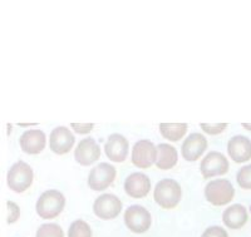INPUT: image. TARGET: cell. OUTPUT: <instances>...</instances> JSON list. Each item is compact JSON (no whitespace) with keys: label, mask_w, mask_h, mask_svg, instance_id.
<instances>
[{"label":"cell","mask_w":251,"mask_h":237,"mask_svg":"<svg viewBox=\"0 0 251 237\" xmlns=\"http://www.w3.org/2000/svg\"><path fill=\"white\" fill-rule=\"evenodd\" d=\"M153 197L162 209L171 210L180 203L181 197H182V190L177 181L165 178L157 183Z\"/></svg>","instance_id":"1"},{"label":"cell","mask_w":251,"mask_h":237,"mask_svg":"<svg viewBox=\"0 0 251 237\" xmlns=\"http://www.w3.org/2000/svg\"><path fill=\"white\" fill-rule=\"evenodd\" d=\"M66 198L57 190H49L42 193L37 202V212L44 220L55 218L64 209Z\"/></svg>","instance_id":"2"},{"label":"cell","mask_w":251,"mask_h":237,"mask_svg":"<svg viewBox=\"0 0 251 237\" xmlns=\"http://www.w3.org/2000/svg\"><path fill=\"white\" fill-rule=\"evenodd\" d=\"M34 173L28 163L20 161L14 163L8 172V186L17 193H23L33 183Z\"/></svg>","instance_id":"3"},{"label":"cell","mask_w":251,"mask_h":237,"mask_svg":"<svg viewBox=\"0 0 251 237\" xmlns=\"http://www.w3.org/2000/svg\"><path fill=\"white\" fill-rule=\"evenodd\" d=\"M206 200L214 206L230 203L235 196V189L227 180H215L207 183L205 189Z\"/></svg>","instance_id":"4"},{"label":"cell","mask_w":251,"mask_h":237,"mask_svg":"<svg viewBox=\"0 0 251 237\" xmlns=\"http://www.w3.org/2000/svg\"><path fill=\"white\" fill-rule=\"evenodd\" d=\"M125 223L134 234H145L151 227V213L142 206L133 205L126 210Z\"/></svg>","instance_id":"5"},{"label":"cell","mask_w":251,"mask_h":237,"mask_svg":"<svg viewBox=\"0 0 251 237\" xmlns=\"http://www.w3.org/2000/svg\"><path fill=\"white\" fill-rule=\"evenodd\" d=\"M116 168L109 163H100L91 169L88 176V186L93 191H103L113 183Z\"/></svg>","instance_id":"6"},{"label":"cell","mask_w":251,"mask_h":237,"mask_svg":"<svg viewBox=\"0 0 251 237\" xmlns=\"http://www.w3.org/2000/svg\"><path fill=\"white\" fill-rule=\"evenodd\" d=\"M93 211L102 220H113L122 211V202L117 196L104 193L94 201Z\"/></svg>","instance_id":"7"},{"label":"cell","mask_w":251,"mask_h":237,"mask_svg":"<svg viewBox=\"0 0 251 237\" xmlns=\"http://www.w3.org/2000/svg\"><path fill=\"white\" fill-rule=\"evenodd\" d=\"M157 148L151 141H138L132 149V163L140 168H149L156 162Z\"/></svg>","instance_id":"8"},{"label":"cell","mask_w":251,"mask_h":237,"mask_svg":"<svg viewBox=\"0 0 251 237\" xmlns=\"http://www.w3.org/2000/svg\"><path fill=\"white\" fill-rule=\"evenodd\" d=\"M200 169L205 178H211L215 177V176H219V174H225L228 171V161L220 152H210L201 161Z\"/></svg>","instance_id":"9"},{"label":"cell","mask_w":251,"mask_h":237,"mask_svg":"<svg viewBox=\"0 0 251 237\" xmlns=\"http://www.w3.org/2000/svg\"><path fill=\"white\" fill-rule=\"evenodd\" d=\"M75 141V136L72 135V132L67 127H57L50 133L49 147H50V151L54 153L66 154L72 149Z\"/></svg>","instance_id":"10"},{"label":"cell","mask_w":251,"mask_h":237,"mask_svg":"<svg viewBox=\"0 0 251 237\" xmlns=\"http://www.w3.org/2000/svg\"><path fill=\"white\" fill-rule=\"evenodd\" d=\"M125 191L133 198H143L151 191V182L145 173L134 172L125 181Z\"/></svg>","instance_id":"11"},{"label":"cell","mask_w":251,"mask_h":237,"mask_svg":"<svg viewBox=\"0 0 251 237\" xmlns=\"http://www.w3.org/2000/svg\"><path fill=\"white\" fill-rule=\"evenodd\" d=\"M100 156V148L93 138H84L78 143L75 152V157L82 166H91L92 163L98 161Z\"/></svg>","instance_id":"12"},{"label":"cell","mask_w":251,"mask_h":237,"mask_svg":"<svg viewBox=\"0 0 251 237\" xmlns=\"http://www.w3.org/2000/svg\"><path fill=\"white\" fill-rule=\"evenodd\" d=\"M206 148H207L206 138L200 133H192L182 143L181 153L186 161L195 162L201 157V154L206 151Z\"/></svg>","instance_id":"13"},{"label":"cell","mask_w":251,"mask_h":237,"mask_svg":"<svg viewBox=\"0 0 251 237\" xmlns=\"http://www.w3.org/2000/svg\"><path fill=\"white\" fill-rule=\"evenodd\" d=\"M129 144L128 141L126 140L122 135H111L108 137L104 146V151H106L107 157L112 161V162H123L128 156Z\"/></svg>","instance_id":"14"},{"label":"cell","mask_w":251,"mask_h":237,"mask_svg":"<svg viewBox=\"0 0 251 237\" xmlns=\"http://www.w3.org/2000/svg\"><path fill=\"white\" fill-rule=\"evenodd\" d=\"M227 152L234 162H248L251 158V141L245 136H235L228 141Z\"/></svg>","instance_id":"15"},{"label":"cell","mask_w":251,"mask_h":237,"mask_svg":"<svg viewBox=\"0 0 251 237\" xmlns=\"http://www.w3.org/2000/svg\"><path fill=\"white\" fill-rule=\"evenodd\" d=\"M20 147L25 153L38 154L43 151L46 147V135L39 129H30L24 132L20 137Z\"/></svg>","instance_id":"16"},{"label":"cell","mask_w":251,"mask_h":237,"mask_svg":"<svg viewBox=\"0 0 251 237\" xmlns=\"http://www.w3.org/2000/svg\"><path fill=\"white\" fill-rule=\"evenodd\" d=\"M248 217V211L244 206L232 205L224 211L223 221L228 229L239 230L245 225Z\"/></svg>","instance_id":"17"},{"label":"cell","mask_w":251,"mask_h":237,"mask_svg":"<svg viewBox=\"0 0 251 237\" xmlns=\"http://www.w3.org/2000/svg\"><path fill=\"white\" fill-rule=\"evenodd\" d=\"M157 148V167L160 169H171L176 166L178 154L175 147L167 143H160Z\"/></svg>","instance_id":"18"},{"label":"cell","mask_w":251,"mask_h":237,"mask_svg":"<svg viewBox=\"0 0 251 237\" xmlns=\"http://www.w3.org/2000/svg\"><path fill=\"white\" fill-rule=\"evenodd\" d=\"M160 131L166 140L177 142L185 136L187 131V124L186 123H161Z\"/></svg>","instance_id":"19"},{"label":"cell","mask_w":251,"mask_h":237,"mask_svg":"<svg viewBox=\"0 0 251 237\" xmlns=\"http://www.w3.org/2000/svg\"><path fill=\"white\" fill-rule=\"evenodd\" d=\"M68 237H92V230L86 221L75 220L69 227Z\"/></svg>","instance_id":"20"},{"label":"cell","mask_w":251,"mask_h":237,"mask_svg":"<svg viewBox=\"0 0 251 237\" xmlns=\"http://www.w3.org/2000/svg\"><path fill=\"white\" fill-rule=\"evenodd\" d=\"M37 237H64L60 226L55 223H44L38 229Z\"/></svg>","instance_id":"21"},{"label":"cell","mask_w":251,"mask_h":237,"mask_svg":"<svg viewBox=\"0 0 251 237\" xmlns=\"http://www.w3.org/2000/svg\"><path fill=\"white\" fill-rule=\"evenodd\" d=\"M237 183L244 190H251V165L244 166L237 172Z\"/></svg>","instance_id":"22"},{"label":"cell","mask_w":251,"mask_h":237,"mask_svg":"<svg viewBox=\"0 0 251 237\" xmlns=\"http://www.w3.org/2000/svg\"><path fill=\"white\" fill-rule=\"evenodd\" d=\"M200 127L201 129H203V131H205L206 133H208V135H219V133H221L224 129H226L227 124H226V123H217V124H214V126H212V124L201 123Z\"/></svg>","instance_id":"23"},{"label":"cell","mask_w":251,"mask_h":237,"mask_svg":"<svg viewBox=\"0 0 251 237\" xmlns=\"http://www.w3.org/2000/svg\"><path fill=\"white\" fill-rule=\"evenodd\" d=\"M6 207H8V218H6V221H8V223H14L19 218V207L14 202H10V201L6 202Z\"/></svg>","instance_id":"24"},{"label":"cell","mask_w":251,"mask_h":237,"mask_svg":"<svg viewBox=\"0 0 251 237\" xmlns=\"http://www.w3.org/2000/svg\"><path fill=\"white\" fill-rule=\"evenodd\" d=\"M201 237H228V235L223 227H220V226H211V227H208L203 232Z\"/></svg>","instance_id":"25"},{"label":"cell","mask_w":251,"mask_h":237,"mask_svg":"<svg viewBox=\"0 0 251 237\" xmlns=\"http://www.w3.org/2000/svg\"><path fill=\"white\" fill-rule=\"evenodd\" d=\"M71 127L79 135H87L93 129V123H72Z\"/></svg>","instance_id":"26"},{"label":"cell","mask_w":251,"mask_h":237,"mask_svg":"<svg viewBox=\"0 0 251 237\" xmlns=\"http://www.w3.org/2000/svg\"><path fill=\"white\" fill-rule=\"evenodd\" d=\"M243 127H244V128L249 129V131H251V126H250V124H246V123H243Z\"/></svg>","instance_id":"27"}]
</instances>
